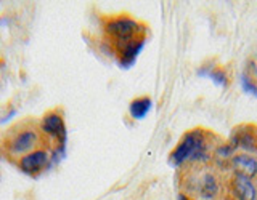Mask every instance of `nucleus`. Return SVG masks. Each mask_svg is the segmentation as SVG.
Returning a JSON list of instances; mask_svg holds the SVG:
<instances>
[{"label": "nucleus", "mask_w": 257, "mask_h": 200, "mask_svg": "<svg viewBox=\"0 0 257 200\" xmlns=\"http://www.w3.org/2000/svg\"><path fill=\"white\" fill-rule=\"evenodd\" d=\"M212 138L214 134L211 132H206L204 128H191V130L185 132L169 154V164L174 168H180L183 165H207L209 162H212V150L215 148V144H212Z\"/></svg>", "instance_id": "1"}, {"label": "nucleus", "mask_w": 257, "mask_h": 200, "mask_svg": "<svg viewBox=\"0 0 257 200\" xmlns=\"http://www.w3.org/2000/svg\"><path fill=\"white\" fill-rule=\"evenodd\" d=\"M103 32L106 38L109 40V45L112 50L122 46L132 40L145 37L147 34V28L140 21L128 14H120V16H112V18L106 20L103 24Z\"/></svg>", "instance_id": "2"}, {"label": "nucleus", "mask_w": 257, "mask_h": 200, "mask_svg": "<svg viewBox=\"0 0 257 200\" xmlns=\"http://www.w3.org/2000/svg\"><path fill=\"white\" fill-rule=\"evenodd\" d=\"M191 188L195 189V194L199 200H217L222 198V181L214 170H206L201 166V170L193 180Z\"/></svg>", "instance_id": "3"}, {"label": "nucleus", "mask_w": 257, "mask_h": 200, "mask_svg": "<svg viewBox=\"0 0 257 200\" xmlns=\"http://www.w3.org/2000/svg\"><path fill=\"white\" fill-rule=\"evenodd\" d=\"M228 142L236 152L257 156V126L254 124H241L231 130Z\"/></svg>", "instance_id": "4"}, {"label": "nucleus", "mask_w": 257, "mask_h": 200, "mask_svg": "<svg viewBox=\"0 0 257 200\" xmlns=\"http://www.w3.org/2000/svg\"><path fill=\"white\" fill-rule=\"evenodd\" d=\"M40 142V133L32 126H24L20 128L16 132L10 141H8V150H10L12 156H26L29 152L36 150V148Z\"/></svg>", "instance_id": "5"}, {"label": "nucleus", "mask_w": 257, "mask_h": 200, "mask_svg": "<svg viewBox=\"0 0 257 200\" xmlns=\"http://www.w3.org/2000/svg\"><path fill=\"white\" fill-rule=\"evenodd\" d=\"M228 196L235 200H257V182L251 176L230 172L227 178Z\"/></svg>", "instance_id": "6"}, {"label": "nucleus", "mask_w": 257, "mask_h": 200, "mask_svg": "<svg viewBox=\"0 0 257 200\" xmlns=\"http://www.w3.org/2000/svg\"><path fill=\"white\" fill-rule=\"evenodd\" d=\"M42 132L47 133L48 136L58 142V149L53 152V158L56 156H63L64 154V146H66V140H68V133H66V126H64V120L58 114V112L50 110L47 112L42 118Z\"/></svg>", "instance_id": "7"}, {"label": "nucleus", "mask_w": 257, "mask_h": 200, "mask_svg": "<svg viewBox=\"0 0 257 200\" xmlns=\"http://www.w3.org/2000/svg\"><path fill=\"white\" fill-rule=\"evenodd\" d=\"M145 42H147V37H139L132 40V42H128L122 46H119L114 50L116 56H117V64L122 69H128L132 68L137 58H139V54L142 53L143 46H145Z\"/></svg>", "instance_id": "8"}, {"label": "nucleus", "mask_w": 257, "mask_h": 200, "mask_svg": "<svg viewBox=\"0 0 257 200\" xmlns=\"http://www.w3.org/2000/svg\"><path fill=\"white\" fill-rule=\"evenodd\" d=\"M50 162V157H48V152L44 149H36L29 152V154L23 156L20 158V168L21 172L26 174H37L44 170V168Z\"/></svg>", "instance_id": "9"}, {"label": "nucleus", "mask_w": 257, "mask_h": 200, "mask_svg": "<svg viewBox=\"0 0 257 200\" xmlns=\"http://www.w3.org/2000/svg\"><path fill=\"white\" fill-rule=\"evenodd\" d=\"M228 168L231 172H236L241 174L257 178V158L252 154H246V152H235L230 158Z\"/></svg>", "instance_id": "10"}, {"label": "nucleus", "mask_w": 257, "mask_h": 200, "mask_svg": "<svg viewBox=\"0 0 257 200\" xmlns=\"http://www.w3.org/2000/svg\"><path fill=\"white\" fill-rule=\"evenodd\" d=\"M151 108L153 100L150 96H140V98L132 100L131 104H128V114H131L134 120H142L150 114Z\"/></svg>", "instance_id": "11"}, {"label": "nucleus", "mask_w": 257, "mask_h": 200, "mask_svg": "<svg viewBox=\"0 0 257 200\" xmlns=\"http://www.w3.org/2000/svg\"><path fill=\"white\" fill-rule=\"evenodd\" d=\"M235 152H236L235 148H233L228 141L215 144V148L212 150V162H215L217 165H220V166H228L230 158L233 157Z\"/></svg>", "instance_id": "12"}, {"label": "nucleus", "mask_w": 257, "mask_h": 200, "mask_svg": "<svg viewBox=\"0 0 257 200\" xmlns=\"http://www.w3.org/2000/svg\"><path fill=\"white\" fill-rule=\"evenodd\" d=\"M207 77L219 86H227L228 85V76H227V72H225V69H222V68H215L214 66L212 70L209 72Z\"/></svg>", "instance_id": "13"}, {"label": "nucleus", "mask_w": 257, "mask_h": 200, "mask_svg": "<svg viewBox=\"0 0 257 200\" xmlns=\"http://www.w3.org/2000/svg\"><path fill=\"white\" fill-rule=\"evenodd\" d=\"M239 84H241V88H243L244 93L257 96V82H254V80L249 76H246L244 72L239 76Z\"/></svg>", "instance_id": "14"}, {"label": "nucleus", "mask_w": 257, "mask_h": 200, "mask_svg": "<svg viewBox=\"0 0 257 200\" xmlns=\"http://www.w3.org/2000/svg\"><path fill=\"white\" fill-rule=\"evenodd\" d=\"M244 74L251 77V78L254 80V82H257V64H255V61L247 60V62H246V69H244Z\"/></svg>", "instance_id": "15"}, {"label": "nucleus", "mask_w": 257, "mask_h": 200, "mask_svg": "<svg viewBox=\"0 0 257 200\" xmlns=\"http://www.w3.org/2000/svg\"><path fill=\"white\" fill-rule=\"evenodd\" d=\"M177 200H193V197L191 196H188L187 192H179V197H177Z\"/></svg>", "instance_id": "16"}, {"label": "nucleus", "mask_w": 257, "mask_h": 200, "mask_svg": "<svg viewBox=\"0 0 257 200\" xmlns=\"http://www.w3.org/2000/svg\"><path fill=\"white\" fill-rule=\"evenodd\" d=\"M220 200H235L231 196H228V194H225V196H222V198Z\"/></svg>", "instance_id": "17"}, {"label": "nucleus", "mask_w": 257, "mask_h": 200, "mask_svg": "<svg viewBox=\"0 0 257 200\" xmlns=\"http://www.w3.org/2000/svg\"><path fill=\"white\" fill-rule=\"evenodd\" d=\"M255 158H257V156H255Z\"/></svg>", "instance_id": "18"}]
</instances>
